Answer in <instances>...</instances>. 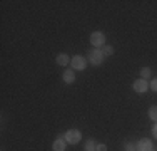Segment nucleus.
Segmentation results:
<instances>
[{
    "label": "nucleus",
    "mask_w": 157,
    "mask_h": 151,
    "mask_svg": "<svg viewBox=\"0 0 157 151\" xmlns=\"http://www.w3.org/2000/svg\"><path fill=\"white\" fill-rule=\"evenodd\" d=\"M87 57H89V62L92 64V66H100V64L104 62V52H102V49H92L90 52L87 54Z\"/></svg>",
    "instance_id": "1"
},
{
    "label": "nucleus",
    "mask_w": 157,
    "mask_h": 151,
    "mask_svg": "<svg viewBox=\"0 0 157 151\" xmlns=\"http://www.w3.org/2000/svg\"><path fill=\"white\" fill-rule=\"evenodd\" d=\"M80 138H82V133L78 129H69L65 133V136H63V139H65L69 145H77V143L80 141Z\"/></svg>",
    "instance_id": "2"
},
{
    "label": "nucleus",
    "mask_w": 157,
    "mask_h": 151,
    "mask_svg": "<svg viewBox=\"0 0 157 151\" xmlns=\"http://www.w3.org/2000/svg\"><path fill=\"white\" fill-rule=\"evenodd\" d=\"M90 44L94 45V49H100L105 45V35L102 32H94L90 34Z\"/></svg>",
    "instance_id": "3"
},
{
    "label": "nucleus",
    "mask_w": 157,
    "mask_h": 151,
    "mask_svg": "<svg viewBox=\"0 0 157 151\" xmlns=\"http://www.w3.org/2000/svg\"><path fill=\"white\" fill-rule=\"evenodd\" d=\"M70 64H72V69L74 71H84L87 67V60H85L84 55H74L70 59Z\"/></svg>",
    "instance_id": "4"
},
{
    "label": "nucleus",
    "mask_w": 157,
    "mask_h": 151,
    "mask_svg": "<svg viewBox=\"0 0 157 151\" xmlns=\"http://www.w3.org/2000/svg\"><path fill=\"white\" fill-rule=\"evenodd\" d=\"M132 88H134V91H136L137 94H144L145 91L149 89V82L145 81V79L140 77V79H137V81L132 84Z\"/></svg>",
    "instance_id": "5"
},
{
    "label": "nucleus",
    "mask_w": 157,
    "mask_h": 151,
    "mask_svg": "<svg viewBox=\"0 0 157 151\" xmlns=\"http://www.w3.org/2000/svg\"><path fill=\"white\" fill-rule=\"evenodd\" d=\"M136 149L137 151H152V141L151 139H140V141H137Z\"/></svg>",
    "instance_id": "6"
},
{
    "label": "nucleus",
    "mask_w": 157,
    "mask_h": 151,
    "mask_svg": "<svg viewBox=\"0 0 157 151\" xmlns=\"http://www.w3.org/2000/svg\"><path fill=\"white\" fill-rule=\"evenodd\" d=\"M62 79H63V82H65V84H72V82L75 81V72H74V69H67V71H63Z\"/></svg>",
    "instance_id": "7"
},
{
    "label": "nucleus",
    "mask_w": 157,
    "mask_h": 151,
    "mask_svg": "<svg viewBox=\"0 0 157 151\" xmlns=\"http://www.w3.org/2000/svg\"><path fill=\"white\" fill-rule=\"evenodd\" d=\"M65 146H67V141L63 138H57L52 145V149L54 151H65Z\"/></svg>",
    "instance_id": "8"
},
{
    "label": "nucleus",
    "mask_w": 157,
    "mask_h": 151,
    "mask_svg": "<svg viewBox=\"0 0 157 151\" xmlns=\"http://www.w3.org/2000/svg\"><path fill=\"white\" fill-rule=\"evenodd\" d=\"M55 60H57V64H59V66H67V64L70 62L69 55H67V54H63V52H62V54H59Z\"/></svg>",
    "instance_id": "9"
},
{
    "label": "nucleus",
    "mask_w": 157,
    "mask_h": 151,
    "mask_svg": "<svg viewBox=\"0 0 157 151\" xmlns=\"http://www.w3.org/2000/svg\"><path fill=\"white\" fill-rule=\"evenodd\" d=\"M95 143L92 141V139H89V141H85V145H84V149L85 151H95Z\"/></svg>",
    "instance_id": "10"
},
{
    "label": "nucleus",
    "mask_w": 157,
    "mask_h": 151,
    "mask_svg": "<svg viewBox=\"0 0 157 151\" xmlns=\"http://www.w3.org/2000/svg\"><path fill=\"white\" fill-rule=\"evenodd\" d=\"M149 118L154 121V123H157V106H152V108L149 109Z\"/></svg>",
    "instance_id": "11"
},
{
    "label": "nucleus",
    "mask_w": 157,
    "mask_h": 151,
    "mask_svg": "<svg viewBox=\"0 0 157 151\" xmlns=\"http://www.w3.org/2000/svg\"><path fill=\"white\" fill-rule=\"evenodd\" d=\"M151 72H152V71L149 69V67H142V69H140V76H142V79H145V81H147V79L151 77Z\"/></svg>",
    "instance_id": "12"
},
{
    "label": "nucleus",
    "mask_w": 157,
    "mask_h": 151,
    "mask_svg": "<svg viewBox=\"0 0 157 151\" xmlns=\"http://www.w3.org/2000/svg\"><path fill=\"white\" fill-rule=\"evenodd\" d=\"M102 52H104V55H112L114 54V47H112V45H104V49H102Z\"/></svg>",
    "instance_id": "13"
},
{
    "label": "nucleus",
    "mask_w": 157,
    "mask_h": 151,
    "mask_svg": "<svg viewBox=\"0 0 157 151\" xmlns=\"http://www.w3.org/2000/svg\"><path fill=\"white\" fill-rule=\"evenodd\" d=\"M149 88H151L152 91H155V92H157V77H155V79H152V81L149 82Z\"/></svg>",
    "instance_id": "14"
},
{
    "label": "nucleus",
    "mask_w": 157,
    "mask_h": 151,
    "mask_svg": "<svg viewBox=\"0 0 157 151\" xmlns=\"http://www.w3.org/2000/svg\"><path fill=\"white\" fill-rule=\"evenodd\" d=\"M125 151H137V149H136V145H132V143H127V145H125Z\"/></svg>",
    "instance_id": "15"
},
{
    "label": "nucleus",
    "mask_w": 157,
    "mask_h": 151,
    "mask_svg": "<svg viewBox=\"0 0 157 151\" xmlns=\"http://www.w3.org/2000/svg\"><path fill=\"white\" fill-rule=\"evenodd\" d=\"M95 151H107V146L105 145H97L95 146Z\"/></svg>",
    "instance_id": "16"
},
{
    "label": "nucleus",
    "mask_w": 157,
    "mask_h": 151,
    "mask_svg": "<svg viewBox=\"0 0 157 151\" xmlns=\"http://www.w3.org/2000/svg\"><path fill=\"white\" fill-rule=\"evenodd\" d=\"M152 136H154V138H157V123L154 124V128H152Z\"/></svg>",
    "instance_id": "17"
},
{
    "label": "nucleus",
    "mask_w": 157,
    "mask_h": 151,
    "mask_svg": "<svg viewBox=\"0 0 157 151\" xmlns=\"http://www.w3.org/2000/svg\"><path fill=\"white\" fill-rule=\"evenodd\" d=\"M152 151H154V149H152Z\"/></svg>",
    "instance_id": "18"
}]
</instances>
